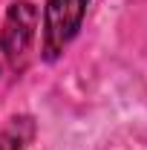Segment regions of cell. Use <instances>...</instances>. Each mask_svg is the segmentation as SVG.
<instances>
[{
	"mask_svg": "<svg viewBox=\"0 0 147 150\" xmlns=\"http://www.w3.org/2000/svg\"><path fill=\"white\" fill-rule=\"evenodd\" d=\"M90 0H46L43 6V58L55 61L78 35Z\"/></svg>",
	"mask_w": 147,
	"mask_h": 150,
	"instance_id": "cell-2",
	"label": "cell"
},
{
	"mask_svg": "<svg viewBox=\"0 0 147 150\" xmlns=\"http://www.w3.org/2000/svg\"><path fill=\"white\" fill-rule=\"evenodd\" d=\"M32 139V118H12L9 127L0 133V150H23Z\"/></svg>",
	"mask_w": 147,
	"mask_h": 150,
	"instance_id": "cell-3",
	"label": "cell"
},
{
	"mask_svg": "<svg viewBox=\"0 0 147 150\" xmlns=\"http://www.w3.org/2000/svg\"><path fill=\"white\" fill-rule=\"evenodd\" d=\"M37 20H40V12L32 0L9 3L3 29H0V49H3V58L15 69H23L26 58L32 52V43L37 38Z\"/></svg>",
	"mask_w": 147,
	"mask_h": 150,
	"instance_id": "cell-1",
	"label": "cell"
},
{
	"mask_svg": "<svg viewBox=\"0 0 147 150\" xmlns=\"http://www.w3.org/2000/svg\"><path fill=\"white\" fill-rule=\"evenodd\" d=\"M3 61H6V58H3V49H0V64H3Z\"/></svg>",
	"mask_w": 147,
	"mask_h": 150,
	"instance_id": "cell-4",
	"label": "cell"
}]
</instances>
